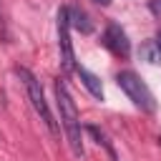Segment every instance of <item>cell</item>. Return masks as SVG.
I'll list each match as a JSON object with an SVG mask.
<instances>
[{"label":"cell","mask_w":161,"mask_h":161,"mask_svg":"<svg viewBox=\"0 0 161 161\" xmlns=\"http://www.w3.org/2000/svg\"><path fill=\"white\" fill-rule=\"evenodd\" d=\"M55 98H58V111H60V123H63V131L68 136V143H70V151L83 158V138H80V118H78V111H75V103L65 88L63 80H55Z\"/></svg>","instance_id":"cell-1"},{"label":"cell","mask_w":161,"mask_h":161,"mask_svg":"<svg viewBox=\"0 0 161 161\" xmlns=\"http://www.w3.org/2000/svg\"><path fill=\"white\" fill-rule=\"evenodd\" d=\"M116 80H118V86H121V91L141 108V111H146V113H153L156 111V101H153V93L148 91V86L133 73V70H121L118 75H116Z\"/></svg>","instance_id":"cell-2"},{"label":"cell","mask_w":161,"mask_h":161,"mask_svg":"<svg viewBox=\"0 0 161 161\" xmlns=\"http://www.w3.org/2000/svg\"><path fill=\"white\" fill-rule=\"evenodd\" d=\"M18 75H20V80H23L25 91H28V98H30V103H33L35 113H38V116H40V121H43V123L55 133V131H58V126H55V118H53V113H50V108H48V101H45V96H43L40 80H38L28 68H18Z\"/></svg>","instance_id":"cell-3"},{"label":"cell","mask_w":161,"mask_h":161,"mask_svg":"<svg viewBox=\"0 0 161 161\" xmlns=\"http://www.w3.org/2000/svg\"><path fill=\"white\" fill-rule=\"evenodd\" d=\"M58 48H60V63H63V70H73V68H75V55H73V45H70L68 8H60V10H58Z\"/></svg>","instance_id":"cell-4"},{"label":"cell","mask_w":161,"mask_h":161,"mask_svg":"<svg viewBox=\"0 0 161 161\" xmlns=\"http://www.w3.org/2000/svg\"><path fill=\"white\" fill-rule=\"evenodd\" d=\"M103 43H106V48H108L113 55L128 58V53H131L128 35L121 30V25H118V23H111V25L106 28V33H103Z\"/></svg>","instance_id":"cell-5"},{"label":"cell","mask_w":161,"mask_h":161,"mask_svg":"<svg viewBox=\"0 0 161 161\" xmlns=\"http://www.w3.org/2000/svg\"><path fill=\"white\" fill-rule=\"evenodd\" d=\"M75 73H78V78H80V83L88 88V93L93 96V98H98V101H103V86H101V78L96 75V73H91V70H86L83 65H75L73 68Z\"/></svg>","instance_id":"cell-6"},{"label":"cell","mask_w":161,"mask_h":161,"mask_svg":"<svg viewBox=\"0 0 161 161\" xmlns=\"http://www.w3.org/2000/svg\"><path fill=\"white\" fill-rule=\"evenodd\" d=\"M68 23H70V28H75V30H80L86 35L93 30V23L88 20V15L80 8H68Z\"/></svg>","instance_id":"cell-7"},{"label":"cell","mask_w":161,"mask_h":161,"mask_svg":"<svg viewBox=\"0 0 161 161\" xmlns=\"http://www.w3.org/2000/svg\"><path fill=\"white\" fill-rule=\"evenodd\" d=\"M86 131H88V133H91V136H93V138H96V141H98L101 146H106V151H108V156H111V161H118V158H116V151H113V146L108 143V138H106V133H103V131H101L98 126H86Z\"/></svg>","instance_id":"cell-8"},{"label":"cell","mask_w":161,"mask_h":161,"mask_svg":"<svg viewBox=\"0 0 161 161\" xmlns=\"http://www.w3.org/2000/svg\"><path fill=\"white\" fill-rule=\"evenodd\" d=\"M141 53L148 58V63H158L161 60V53H158V48H156V43H146L143 48H141Z\"/></svg>","instance_id":"cell-9"},{"label":"cell","mask_w":161,"mask_h":161,"mask_svg":"<svg viewBox=\"0 0 161 161\" xmlns=\"http://www.w3.org/2000/svg\"><path fill=\"white\" fill-rule=\"evenodd\" d=\"M151 10H153V13L161 18V0H151Z\"/></svg>","instance_id":"cell-10"},{"label":"cell","mask_w":161,"mask_h":161,"mask_svg":"<svg viewBox=\"0 0 161 161\" xmlns=\"http://www.w3.org/2000/svg\"><path fill=\"white\" fill-rule=\"evenodd\" d=\"M153 43H156V48H158V53H161V30L156 33V38H153Z\"/></svg>","instance_id":"cell-11"},{"label":"cell","mask_w":161,"mask_h":161,"mask_svg":"<svg viewBox=\"0 0 161 161\" xmlns=\"http://www.w3.org/2000/svg\"><path fill=\"white\" fill-rule=\"evenodd\" d=\"M93 3H98V5H111V0H93Z\"/></svg>","instance_id":"cell-12"}]
</instances>
